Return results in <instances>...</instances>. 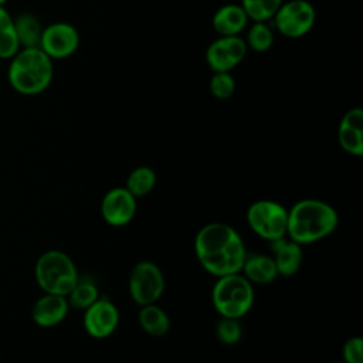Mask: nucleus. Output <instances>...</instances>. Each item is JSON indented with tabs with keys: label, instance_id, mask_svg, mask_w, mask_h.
I'll return each mask as SVG.
<instances>
[{
	"label": "nucleus",
	"instance_id": "1",
	"mask_svg": "<svg viewBox=\"0 0 363 363\" xmlns=\"http://www.w3.org/2000/svg\"><path fill=\"white\" fill-rule=\"evenodd\" d=\"M200 265L216 278L241 272L247 250L240 234L225 223H208L194 237Z\"/></svg>",
	"mask_w": 363,
	"mask_h": 363
},
{
	"label": "nucleus",
	"instance_id": "2",
	"mask_svg": "<svg viewBox=\"0 0 363 363\" xmlns=\"http://www.w3.org/2000/svg\"><path fill=\"white\" fill-rule=\"evenodd\" d=\"M339 223L336 210L318 199H302L288 210L286 235L298 244H312L330 235Z\"/></svg>",
	"mask_w": 363,
	"mask_h": 363
},
{
	"label": "nucleus",
	"instance_id": "3",
	"mask_svg": "<svg viewBox=\"0 0 363 363\" xmlns=\"http://www.w3.org/2000/svg\"><path fill=\"white\" fill-rule=\"evenodd\" d=\"M7 81L24 96H35L48 89L54 78V61L40 48H20L10 60Z\"/></svg>",
	"mask_w": 363,
	"mask_h": 363
},
{
	"label": "nucleus",
	"instance_id": "4",
	"mask_svg": "<svg viewBox=\"0 0 363 363\" xmlns=\"http://www.w3.org/2000/svg\"><path fill=\"white\" fill-rule=\"evenodd\" d=\"M34 278L43 292L67 296L78 282L79 274L68 254L48 250L37 258Z\"/></svg>",
	"mask_w": 363,
	"mask_h": 363
},
{
	"label": "nucleus",
	"instance_id": "5",
	"mask_svg": "<svg viewBox=\"0 0 363 363\" xmlns=\"http://www.w3.org/2000/svg\"><path fill=\"white\" fill-rule=\"evenodd\" d=\"M211 302L220 316L240 319L254 303L252 284L241 272L218 277L213 285Z\"/></svg>",
	"mask_w": 363,
	"mask_h": 363
},
{
	"label": "nucleus",
	"instance_id": "6",
	"mask_svg": "<svg viewBox=\"0 0 363 363\" xmlns=\"http://www.w3.org/2000/svg\"><path fill=\"white\" fill-rule=\"evenodd\" d=\"M247 223L258 237L271 242L286 235L288 210L274 200H258L248 207Z\"/></svg>",
	"mask_w": 363,
	"mask_h": 363
},
{
	"label": "nucleus",
	"instance_id": "7",
	"mask_svg": "<svg viewBox=\"0 0 363 363\" xmlns=\"http://www.w3.org/2000/svg\"><path fill=\"white\" fill-rule=\"evenodd\" d=\"M274 28L286 38L305 37L315 26L316 11L308 0H288L271 18Z\"/></svg>",
	"mask_w": 363,
	"mask_h": 363
},
{
	"label": "nucleus",
	"instance_id": "8",
	"mask_svg": "<svg viewBox=\"0 0 363 363\" xmlns=\"http://www.w3.org/2000/svg\"><path fill=\"white\" fill-rule=\"evenodd\" d=\"M164 292L162 269L152 261L136 262L129 274V294L139 306L156 303Z\"/></svg>",
	"mask_w": 363,
	"mask_h": 363
},
{
	"label": "nucleus",
	"instance_id": "9",
	"mask_svg": "<svg viewBox=\"0 0 363 363\" xmlns=\"http://www.w3.org/2000/svg\"><path fill=\"white\" fill-rule=\"evenodd\" d=\"M38 47L52 60H65L79 47L78 30L65 21H55L43 28Z\"/></svg>",
	"mask_w": 363,
	"mask_h": 363
},
{
	"label": "nucleus",
	"instance_id": "10",
	"mask_svg": "<svg viewBox=\"0 0 363 363\" xmlns=\"http://www.w3.org/2000/svg\"><path fill=\"white\" fill-rule=\"evenodd\" d=\"M248 47L240 35H218L206 50V62L213 72H231L247 55Z\"/></svg>",
	"mask_w": 363,
	"mask_h": 363
},
{
	"label": "nucleus",
	"instance_id": "11",
	"mask_svg": "<svg viewBox=\"0 0 363 363\" xmlns=\"http://www.w3.org/2000/svg\"><path fill=\"white\" fill-rule=\"evenodd\" d=\"M119 325V311L113 302L98 298L84 311V328L91 337L105 339L111 336Z\"/></svg>",
	"mask_w": 363,
	"mask_h": 363
},
{
	"label": "nucleus",
	"instance_id": "12",
	"mask_svg": "<svg viewBox=\"0 0 363 363\" xmlns=\"http://www.w3.org/2000/svg\"><path fill=\"white\" fill-rule=\"evenodd\" d=\"M136 197L125 187L111 189L102 199V218L112 227H123L129 224L136 214Z\"/></svg>",
	"mask_w": 363,
	"mask_h": 363
},
{
	"label": "nucleus",
	"instance_id": "13",
	"mask_svg": "<svg viewBox=\"0 0 363 363\" xmlns=\"http://www.w3.org/2000/svg\"><path fill=\"white\" fill-rule=\"evenodd\" d=\"M68 311L69 305L67 296L43 292L33 303L31 319L40 328H54L67 318Z\"/></svg>",
	"mask_w": 363,
	"mask_h": 363
},
{
	"label": "nucleus",
	"instance_id": "14",
	"mask_svg": "<svg viewBox=\"0 0 363 363\" xmlns=\"http://www.w3.org/2000/svg\"><path fill=\"white\" fill-rule=\"evenodd\" d=\"M337 142L349 155H363V111L360 108H352L342 116L337 128Z\"/></svg>",
	"mask_w": 363,
	"mask_h": 363
},
{
	"label": "nucleus",
	"instance_id": "15",
	"mask_svg": "<svg viewBox=\"0 0 363 363\" xmlns=\"http://www.w3.org/2000/svg\"><path fill=\"white\" fill-rule=\"evenodd\" d=\"M271 250L278 275L291 277L299 271L303 261L301 244L282 237L279 240L271 241Z\"/></svg>",
	"mask_w": 363,
	"mask_h": 363
},
{
	"label": "nucleus",
	"instance_id": "16",
	"mask_svg": "<svg viewBox=\"0 0 363 363\" xmlns=\"http://www.w3.org/2000/svg\"><path fill=\"white\" fill-rule=\"evenodd\" d=\"M250 20L241 4L228 3L216 10L211 26L218 35H240L248 26Z\"/></svg>",
	"mask_w": 363,
	"mask_h": 363
},
{
	"label": "nucleus",
	"instance_id": "17",
	"mask_svg": "<svg viewBox=\"0 0 363 363\" xmlns=\"http://www.w3.org/2000/svg\"><path fill=\"white\" fill-rule=\"evenodd\" d=\"M241 272L251 284H269L278 277L272 257L265 254H247Z\"/></svg>",
	"mask_w": 363,
	"mask_h": 363
},
{
	"label": "nucleus",
	"instance_id": "18",
	"mask_svg": "<svg viewBox=\"0 0 363 363\" xmlns=\"http://www.w3.org/2000/svg\"><path fill=\"white\" fill-rule=\"evenodd\" d=\"M13 20L20 48L38 47L41 33L44 28L41 26L40 18L30 11H23L17 16H13Z\"/></svg>",
	"mask_w": 363,
	"mask_h": 363
},
{
	"label": "nucleus",
	"instance_id": "19",
	"mask_svg": "<svg viewBox=\"0 0 363 363\" xmlns=\"http://www.w3.org/2000/svg\"><path fill=\"white\" fill-rule=\"evenodd\" d=\"M138 320L143 332L153 337H162L170 329V319L167 313L156 303L140 306Z\"/></svg>",
	"mask_w": 363,
	"mask_h": 363
},
{
	"label": "nucleus",
	"instance_id": "20",
	"mask_svg": "<svg viewBox=\"0 0 363 363\" xmlns=\"http://www.w3.org/2000/svg\"><path fill=\"white\" fill-rule=\"evenodd\" d=\"M18 50L13 16L4 6H0V61L10 60Z\"/></svg>",
	"mask_w": 363,
	"mask_h": 363
},
{
	"label": "nucleus",
	"instance_id": "21",
	"mask_svg": "<svg viewBox=\"0 0 363 363\" xmlns=\"http://www.w3.org/2000/svg\"><path fill=\"white\" fill-rule=\"evenodd\" d=\"M156 186V173L149 166L135 167L126 180L125 189L133 194L136 199L149 194Z\"/></svg>",
	"mask_w": 363,
	"mask_h": 363
},
{
	"label": "nucleus",
	"instance_id": "22",
	"mask_svg": "<svg viewBox=\"0 0 363 363\" xmlns=\"http://www.w3.org/2000/svg\"><path fill=\"white\" fill-rule=\"evenodd\" d=\"M282 3L284 0H241L240 4L251 23H268Z\"/></svg>",
	"mask_w": 363,
	"mask_h": 363
},
{
	"label": "nucleus",
	"instance_id": "23",
	"mask_svg": "<svg viewBox=\"0 0 363 363\" xmlns=\"http://www.w3.org/2000/svg\"><path fill=\"white\" fill-rule=\"evenodd\" d=\"M245 44L255 52H265L274 45V30L268 23H252L247 30Z\"/></svg>",
	"mask_w": 363,
	"mask_h": 363
},
{
	"label": "nucleus",
	"instance_id": "24",
	"mask_svg": "<svg viewBox=\"0 0 363 363\" xmlns=\"http://www.w3.org/2000/svg\"><path fill=\"white\" fill-rule=\"evenodd\" d=\"M99 298L98 288L91 281L78 279L75 286L71 289V292L67 295V301L69 308L82 309L85 311L89 305H92Z\"/></svg>",
	"mask_w": 363,
	"mask_h": 363
},
{
	"label": "nucleus",
	"instance_id": "25",
	"mask_svg": "<svg viewBox=\"0 0 363 363\" xmlns=\"http://www.w3.org/2000/svg\"><path fill=\"white\" fill-rule=\"evenodd\" d=\"M210 94L217 99H228L235 91V81L231 72L218 71L213 72L208 84Z\"/></svg>",
	"mask_w": 363,
	"mask_h": 363
},
{
	"label": "nucleus",
	"instance_id": "26",
	"mask_svg": "<svg viewBox=\"0 0 363 363\" xmlns=\"http://www.w3.org/2000/svg\"><path fill=\"white\" fill-rule=\"evenodd\" d=\"M241 335H242V328L238 319L220 316V319L216 323V336L221 343L234 345L241 339Z\"/></svg>",
	"mask_w": 363,
	"mask_h": 363
},
{
	"label": "nucleus",
	"instance_id": "27",
	"mask_svg": "<svg viewBox=\"0 0 363 363\" xmlns=\"http://www.w3.org/2000/svg\"><path fill=\"white\" fill-rule=\"evenodd\" d=\"M343 363H363V340L359 336L349 337L343 345Z\"/></svg>",
	"mask_w": 363,
	"mask_h": 363
},
{
	"label": "nucleus",
	"instance_id": "28",
	"mask_svg": "<svg viewBox=\"0 0 363 363\" xmlns=\"http://www.w3.org/2000/svg\"><path fill=\"white\" fill-rule=\"evenodd\" d=\"M7 1H9V0H0V6H6Z\"/></svg>",
	"mask_w": 363,
	"mask_h": 363
},
{
	"label": "nucleus",
	"instance_id": "29",
	"mask_svg": "<svg viewBox=\"0 0 363 363\" xmlns=\"http://www.w3.org/2000/svg\"><path fill=\"white\" fill-rule=\"evenodd\" d=\"M330 363H343V362H330Z\"/></svg>",
	"mask_w": 363,
	"mask_h": 363
}]
</instances>
